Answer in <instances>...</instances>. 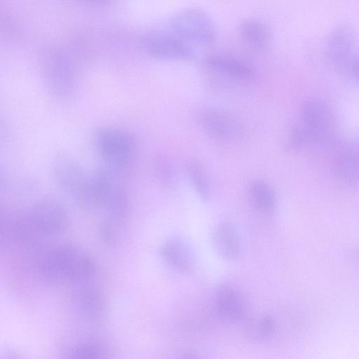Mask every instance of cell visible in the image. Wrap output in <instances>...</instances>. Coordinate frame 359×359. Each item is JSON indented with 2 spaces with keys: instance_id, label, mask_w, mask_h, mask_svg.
Segmentation results:
<instances>
[{
  "instance_id": "obj_10",
  "label": "cell",
  "mask_w": 359,
  "mask_h": 359,
  "mask_svg": "<svg viewBox=\"0 0 359 359\" xmlns=\"http://www.w3.org/2000/svg\"><path fill=\"white\" fill-rule=\"evenodd\" d=\"M199 123L209 136L221 142L233 140L240 133L238 123L235 118L218 109L203 111L199 116Z\"/></svg>"
},
{
  "instance_id": "obj_4",
  "label": "cell",
  "mask_w": 359,
  "mask_h": 359,
  "mask_svg": "<svg viewBox=\"0 0 359 359\" xmlns=\"http://www.w3.org/2000/svg\"><path fill=\"white\" fill-rule=\"evenodd\" d=\"M43 81L47 91L55 98H68L76 83V68L67 53L60 48L45 49L40 59Z\"/></svg>"
},
{
  "instance_id": "obj_13",
  "label": "cell",
  "mask_w": 359,
  "mask_h": 359,
  "mask_svg": "<svg viewBox=\"0 0 359 359\" xmlns=\"http://www.w3.org/2000/svg\"><path fill=\"white\" fill-rule=\"evenodd\" d=\"M205 64L213 72L235 81H246L255 77V71L249 65L231 56L210 55Z\"/></svg>"
},
{
  "instance_id": "obj_1",
  "label": "cell",
  "mask_w": 359,
  "mask_h": 359,
  "mask_svg": "<svg viewBox=\"0 0 359 359\" xmlns=\"http://www.w3.org/2000/svg\"><path fill=\"white\" fill-rule=\"evenodd\" d=\"M65 206L53 198L34 203L23 215L11 219L10 232L20 241L34 243L62 235L68 226Z\"/></svg>"
},
{
  "instance_id": "obj_19",
  "label": "cell",
  "mask_w": 359,
  "mask_h": 359,
  "mask_svg": "<svg viewBox=\"0 0 359 359\" xmlns=\"http://www.w3.org/2000/svg\"><path fill=\"white\" fill-rule=\"evenodd\" d=\"M187 172L197 193L203 199H208L210 185L208 174L203 167L198 162L194 161L187 165Z\"/></svg>"
},
{
  "instance_id": "obj_14",
  "label": "cell",
  "mask_w": 359,
  "mask_h": 359,
  "mask_svg": "<svg viewBox=\"0 0 359 359\" xmlns=\"http://www.w3.org/2000/svg\"><path fill=\"white\" fill-rule=\"evenodd\" d=\"M333 170L342 182L359 184V149L346 146L339 149L334 156Z\"/></svg>"
},
{
  "instance_id": "obj_6",
  "label": "cell",
  "mask_w": 359,
  "mask_h": 359,
  "mask_svg": "<svg viewBox=\"0 0 359 359\" xmlns=\"http://www.w3.org/2000/svg\"><path fill=\"white\" fill-rule=\"evenodd\" d=\"M299 122L315 144L323 142L330 136L334 118L331 108L325 101L309 98L301 105Z\"/></svg>"
},
{
  "instance_id": "obj_22",
  "label": "cell",
  "mask_w": 359,
  "mask_h": 359,
  "mask_svg": "<svg viewBox=\"0 0 359 359\" xmlns=\"http://www.w3.org/2000/svg\"><path fill=\"white\" fill-rule=\"evenodd\" d=\"M349 72L353 79L359 83V53L354 55L350 66Z\"/></svg>"
},
{
  "instance_id": "obj_17",
  "label": "cell",
  "mask_w": 359,
  "mask_h": 359,
  "mask_svg": "<svg viewBox=\"0 0 359 359\" xmlns=\"http://www.w3.org/2000/svg\"><path fill=\"white\" fill-rule=\"evenodd\" d=\"M243 39L251 46L267 49L271 43V34L266 25L256 20H244L240 25Z\"/></svg>"
},
{
  "instance_id": "obj_11",
  "label": "cell",
  "mask_w": 359,
  "mask_h": 359,
  "mask_svg": "<svg viewBox=\"0 0 359 359\" xmlns=\"http://www.w3.org/2000/svg\"><path fill=\"white\" fill-rule=\"evenodd\" d=\"M164 263L180 273H189L194 266V252L188 243L180 238H172L163 243L159 250Z\"/></svg>"
},
{
  "instance_id": "obj_3",
  "label": "cell",
  "mask_w": 359,
  "mask_h": 359,
  "mask_svg": "<svg viewBox=\"0 0 359 359\" xmlns=\"http://www.w3.org/2000/svg\"><path fill=\"white\" fill-rule=\"evenodd\" d=\"M93 143L105 167L126 174L135 160L137 142L135 135L127 130L101 128L95 132Z\"/></svg>"
},
{
  "instance_id": "obj_21",
  "label": "cell",
  "mask_w": 359,
  "mask_h": 359,
  "mask_svg": "<svg viewBox=\"0 0 359 359\" xmlns=\"http://www.w3.org/2000/svg\"><path fill=\"white\" fill-rule=\"evenodd\" d=\"M250 331L257 339H266L271 337L276 330V323L269 316H264L250 323Z\"/></svg>"
},
{
  "instance_id": "obj_2",
  "label": "cell",
  "mask_w": 359,
  "mask_h": 359,
  "mask_svg": "<svg viewBox=\"0 0 359 359\" xmlns=\"http://www.w3.org/2000/svg\"><path fill=\"white\" fill-rule=\"evenodd\" d=\"M35 268L44 278L57 283H82L95 275L93 257L81 248L70 244L53 247L35 260Z\"/></svg>"
},
{
  "instance_id": "obj_5",
  "label": "cell",
  "mask_w": 359,
  "mask_h": 359,
  "mask_svg": "<svg viewBox=\"0 0 359 359\" xmlns=\"http://www.w3.org/2000/svg\"><path fill=\"white\" fill-rule=\"evenodd\" d=\"M169 25L173 33L187 42L210 44L217 37L213 20L199 8H187L177 11L170 16Z\"/></svg>"
},
{
  "instance_id": "obj_20",
  "label": "cell",
  "mask_w": 359,
  "mask_h": 359,
  "mask_svg": "<svg viewBox=\"0 0 359 359\" xmlns=\"http://www.w3.org/2000/svg\"><path fill=\"white\" fill-rule=\"evenodd\" d=\"M107 347L102 343L88 341L78 344L68 352L70 358L95 359L104 357Z\"/></svg>"
},
{
  "instance_id": "obj_12",
  "label": "cell",
  "mask_w": 359,
  "mask_h": 359,
  "mask_svg": "<svg viewBox=\"0 0 359 359\" xmlns=\"http://www.w3.org/2000/svg\"><path fill=\"white\" fill-rule=\"evenodd\" d=\"M214 304L217 314L230 322L241 320L245 314L240 294L229 285H222L217 288L214 294Z\"/></svg>"
},
{
  "instance_id": "obj_18",
  "label": "cell",
  "mask_w": 359,
  "mask_h": 359,
  "mask_svg": "<svg viewBox=\"0 0 359 359\" xmlns=\"http://www.w3.org/2000/svg\"><path fill=\"white\" fill-rule=\"evenodd\" d=\"M74 297L79 311L86 317L96 318L104 310V298L96 288L84 285L76 291Z\"/></svg>"
},
{
  "instance_id": "obj_8",
  "label": "cell",
  "mask_w": 359,
  "mask_h": 359,
  "mask_svg": "<svg viewBox=\"0 0 359 359\" xmlns=\"http://www.w3.org/2000/svg\"><path fill=\"white\" fill-rule=\"evenodd\" d=\"M354 38L351 28L337 25L327 35L324 52L327 62L337 70L348 71L353 59Z\"/></svg>"
},
{
  "instance_id": "obj_9",
  "label": "cell",
  "mask_w": 359,
  "mask_h": 359,
  "mask_svg": "<svg viewBox=\"0 0 359 359\" xmlns=\"http://www.w3.org/2000/svg\"><path fill=\"white\" fill-rule=\"evenodd\" d=\"M53 174L56 184L79 201L88 182L90 172H87L73 159L62 156L55 161Z\"/></svg>"
},
{
  "instance_id": "obj_16",
  "label": "cell",
  "mask_w": 359,
  "mask_h": 359,
  "mask_svg": "<svg viewBox=\"0 0 359 359\" xmlns=\"http://www.w3.org/2000/svg\"><path fill=\"white\" fill-rule=\"evenodd\" d=\"M250 201L255 208L264 215L274 212L278 198L276 191L270 184L262 180L252 181L249 187Z\"/></svg>"
},
{
  "instance_id": "obj_15",
  "label": "cell",
  "mask_w": 359,
  "mask_h": 359,
  "mask_svg": "<svg viewBox=\"0 0 359 359\" xmlns=\"http://www.w3.org/2000/svg\"><path fill=\"white\" fill-rule=\"evenodd\" d=\"M212 244L216 252L223 259L233 260L240 255L238 233L229 222H222L217 226L212 234Z\"/></svg>"
},
{
  "instance_id": "obj_23",
  "label": "cell",
  "mask_w": 359,
  "mask_h": 359,
  "mask_svg": "<svg viewBox=\"0 0 359 359\" xmlns=\"http://www.w3.org/2000/svg\"><path fill=\"white\" fill-rule=\"evenodd\" d=\"M81 3L90 6H104L108 4L110 0H76Z\"/></svg>"
},
{
  "instance_id": "obj_7",
  "label": "cell",
  "mask_w": 359,
  "mask_h": 359,
  "mask_svg": "<svg viewBox=\"0 0 359 359\" xmlns=\"http://www.w3.org/2000/svg\"><path fill=\"white\" fill-rule=\"evenodd\" d=\"M145 46L148 54L158 60L183 61L193 57L192 49L187 41L172 32L150 34L146 39Z\"/></svg>"
}]
</instances>
